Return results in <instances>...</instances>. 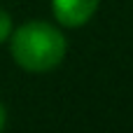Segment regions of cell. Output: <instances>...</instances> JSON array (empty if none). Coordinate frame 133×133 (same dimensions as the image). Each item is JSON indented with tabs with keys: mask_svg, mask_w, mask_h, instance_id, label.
<instances>
[{
	"mask_svg": "<svg viewBox=\"0 0 133 133\" xmlns=\"http://www.w3.org/2000/svg\"><path fill=\"white\" fill-rule=\"evenodd\" d=\"M12 58L19 68L28 72L54 70L65 56L63 33L47 21H26L9 35Z\"/></svg>",
	"mask_w": 133,
	"mask_h": 133,
	"instance_id": "obj_1",
	"label": "cell"
},
{
	"mask_svg": "<svg viewBox=\"0 0 133 133\" xmlns=\"http://www.w3.org/2000/svg\"><path fill=\"white\" fill-rule=\"evenodd\" d=\"M98 5L101 0H51V12L61 26L79 28L96 14Z\"/></svg>",
	"mask_w": 133,
	"mask_h": 133,
	"instance_id": "obj_2",
	"label": "cell"
},
{
	"mask_svg": "<svg viewBox=\"0 0 133 133\" xmlns=\"http://www.w3.org/2000/svg\"><path fill=\"white\" fill-rule=\"evenodd\" d=\"M9 35H12V16L7 9L0 7V44L5 40H9Z\"/></svg>",
	"mask_w": 133,
	"mask_h": 133,
	"instance_id": "obj_3",
	"label": "cell"
},
{
	"mask_svg": "<svg viewBox=\"0 0 133 133\" xmlns=\"http://www.w3.org/2000/svg\"><path fill=\"white\" fill-rule=\"evenodd\" d=\"M5 122H7V112H5V105L0 103V131L5 129Z\"/></svg>",
	"mask_w": 133,
	"mask_h": 133,
	"instance_id": "obj_4",
	"label": "cell"
}]
</instances>
